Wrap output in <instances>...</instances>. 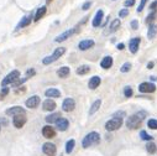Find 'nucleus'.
Segmentation results:
<instances>
[{
	"label": "nucleus",
	"mask_w": 157,
	"mask_h": 156,
	"mask_svg": "<svg viewBox=\"0 0 157 156\" xmlns=\"http://www.w3.org/2000/svg\"><path fill=\"white\" fill-rule=\"evenodd\" d=\"M146 115H147L146 112H139V113H136V114L131 115L130 118H127V120H126V126L129 128V129H137V128L141 126V124L145 120Z\"/></svg>",
	"instance_id": "1"
},
{
	"label": "nucleus",
	"mask_w": 157,
	"mask_h": 156,
	"mask_svg": "<svg viewBox=\"0 0 157 156\" xmlns=\"http://www.w3.org/2000/svg\"><path fill=\"white\" fill-rule=\"evenodd\" d=\"M100 143V135L99 133L97 131H92L89 134H87L85 138L82 140V146H83L84 149L89 147L92 145H95V144H99Z\"/></svg>",
	"instance_id": "2"
},
{
	"label": "nucleus",
	"mask_w": 157,
	"mask_h": 156,
	"mask_svg": "<svg viewBox=\"0 0 157 156\" xmlns=\"http://www.w3.org/2000/svg\"><path fill=\"white\" fill-rule=\"evenodd\" d=\"M64 52H66V48L64 47H58V48L54 50V52L51 56H47V57H45L42 60V63H43V65H51L52 62L57 61L61 57V56H63Z\"/></svg>",
	"instance_id": "3"
},
{
	"label": "nucleus",
	"mask_w": 157,
	"mask_h": 156,
	"mask_svg": "<svg viewBox=\"0 0 157 156\" xmlns=\"http://www.w3.org/2000/svg\"><path fill=\"white\" fill-rule=\"evenodd\" d=\"M122 123H124V120H122L121 118H114V117H113V119H110L109 122H106L105 129H106L108 131H115V130L120 129L121 125H122Z\"/></svg>",
	"instance_id": "4"
},
{
	"label": "nucleus",
	"mask_w": 157,
	"mask_h": 156,
	"mask_svg": "<svg viewBox=\"0 0 157 156\" xmlns=\"http://www.w3.org/2000/svg\"><path fill=\"white\" fill-rule=\"evenodd\" d=\"M19 78H20V72H19V71H17V69L11 71V72H10V73H9V74L6 76V77L4 78V79L1 81V86H3V87H6L8 84L14 83L16 79H19Z\"/></svg>",
	"instance_id": "5"
},
{
	"label": "nucleus",
	"mask_w": 157,
	"mask_h": 156,
	"mask_svg": "<svg viewBox=\"0 0 157 156\" xmlns=\"http://www.w3.org/2000/svg\"><path fill=\"white\" fill-rule=\"evenodd\" d=\"M42 151L47 156H56L57 147H56V145L52 144V143H45L42 145Z\"/></svg>",
	"instance_id": "6"
},
{
	"label": "nucleus",
	"mask_w": 157,
	"mask_h": 156,
	"mask_svg": "<svg viewBox=\"0 0 157 156\" xmlns=\"http://www.w3.org/2000/svg\"><path fill=\"white\" fill-rule=\"evenodd\" d=\"M27 119H26V114H19V115H14V119H12V124L15 128L17 129H21V128L26 124Z\"/></svg>",
	"instance_id": "7"
},
{
	"label": "nucleus",
	"mask_w": 157,
	"mask_h": 156,
	"mask_svg": "<svg viewBox=\"0 0 157 156\" xmlns=\"http://www.w3.org/2000/svg\"><path fill=\"white\" fill-rule=\"evenodd\" d=\"M139 90L141 93H153L156 90V86L153 83H150V82H144L139 86Z\"/></svg>",
	"instance_id": "8"
},
{
	"label": "nucleus",
	"mask_w": 157,
	"mask_h": 156,
	"mask_svg": "<svg viewBox=\"0 0 157 156\" xmlns=\"http://www.w3.org/2000/svg\"><path fill=\"white\" fill-rule=\"evenodd\" d=\"M76 108V102H74L73 98H66L63 103H62V109L64 112H72Z\"/></svg>",
	"instance_id": "9"
},
{
	"label": "nucleus",
	"mask_w": 157,
	"mask_h": 156,
	"mask_svg": "<svg viewBox=\"0 0 157 156\" xmlns=\"http://www.w3.org/2000/svg\"><path fill=\"white\" fill-rule=\"evenodd\" d=\"M77 32V30L76 29H69V30H67V31H64V32H62L61 35H58V36L54 39V41L56 42H63V41H66L68 37H71L73 34H76Z\"/></svg>",
	"instance_id": "10"
},
{
	"label": "nucleus",
	"mask_w": 157,
	"mask_h": 156,
	"mask_svg": "<svg viewBox=\"0 0 157 156\" xmlns=\"http://www.w3.org/2000/svg\"><path fill=\"white\" fill-rule=\"evenodd\" d=\"M42 135L46 139H52V138L56 136V130H54L51 125H45L42 128Z\"/></svg>",
	"instance_id": "11"
},
{
	"label": "nucleus",
	"mask_w": 157,
	"mask_h": 156,
	"mask_svg": "<svg viewBox=\"0 0 157 156\" xmlns=\"http://www.w3.org/2000/svg\"><path fill=\"white\" fill-rule=\"evenodd\" d=\"M40 97L38 95H32L30 97L29 99L26 101V107L27 108H31V109H35L38 107V104H40Z\"/></svg>",
	"instance_id": "12"
},
{
	"label": "nucleus",
	"mask_w": 157,
	"mask_h": 156,
	"mask_svg": "<svg viewBox=\"0 0 157 156\" xmlns=\"http://www.w3.org/2000/svg\"><path fill=\"white\" fill-rule=\"evenodd\" d=\"M69 126V122L66 119V118H59L57 122H56V128L59 131H66Z\"/></svg>",
	"instance_id": "13"
},
{
	"label": "nucleus",
	"mask_w": 157,
	"mask_h": 156,
	"mask_svg": "<svg viewBox=\"0 0 157 156\" xmlns=\"http://www.w3.org/2000/svg\"><path fill=\"white\" fill-rule=\"evenodd\" d=\"M95 45V42L93 40H83V41H80L79 42V45H78V48L80 50V51H85V50H89L92 48L93 46Z\"/></svg>",
	"instance_id": "14"
},
{
	"label": "nucleus",
	"mask_w": 157,
	"mask_h": 156,
	"mask_svg": "<svg viewBox=\"0 0 157 156\" xmlns=\"http://www.w3.org/2000/svg\"><path fill=\"white\" fill-rule=\"evenodd\" d=\"M140 37H135L132 40H130L129 42V48H130V52L131 53H136L139 51V46H140Z\"/></svg>",
	"instance_id": "15"
},
{
	"label": "nucleus",
	"mask_w": 157,
	"mask_h": 156,
	"mask_svg": "<svg viewBox=\"0 0 157 156\" xmlns=\"http://www.w3.org/2000/svg\"><path fill=\"white\" fill-rule=\"evenodd\" d=\"M6 115H19V114H26V110L21 107H12V108H9L8 110L5 112Z\"/></svg>",
	"instance_id": "16"
},
{
	"label": "nucleus",
	"mask_w": 157,
	"mask_h": 156,
	"mask_svg": "<svg viewBox=\"0 0 157 156\" xmlns=\"http://www.w3.org/2000/svg\"><path fill=\"white\" fill-rule=\"evenodd\" d=\"M42 107H43V110L52 112V110L56 109V102L48 98V99H46V101L42 103Z\"/></svg>",
	"instance_id": "17"
},
{
	"label": "nucleus",
	"mask_w": 157,
	"mask_h": 156,
	"mask_svg": "<svg viewBox=\"0 0 157 156\" xmlns=\"http://www.w3.org/2000/svg\"><path fill=\"white\" fill-rule=\"evenodd\" d=\"M103 17H104V12H103V10H98V11H97V14H95L94 19H93V26H94V27L100 26Z\"/></svg>",
	"instance_id": "18"
},
{
	"label": "nucleus",
	"mask_w": 157,
	"mask_h": 156,
	"mask_svg": "<svg viewBox=\"0 0 157 156\" xmlns=\"http://www.w3.org/2000/svg\"><path fill=\"white\" fill-rule=\"evenodd\" d=\"M111 66H113V57H111V56H105V57L100 62V67L104 68V69L110 68Z\"/></svg>",
	"instance_id": "19"
},
{
	"label": "nucleus",
	"mask_w": 157,
	"mask_h": 156,
	"mask_svg": "<svg viewBox=\"0 0 157 156\" xmlns=\"http://www.w3.org/2000/svg\"><path fill=\"white\" fill-rule=\"evenodd\" d=\"M100 83H101L100 77L94 76V77H92V78H90L89 83H88V87H89L90 89H95V88H98V87L100 86Z\"/></svg>",
	"instance_id": "20"
},
{
	"label": "nucleus",
	"mask_w": 157,
	"mask_h": 156,
	"mask_svg": "<svg viewBox=\"0 0 157 156\" xmlns=\"http://www.w3.org/2000/svg\"><path fill=\"white\" fill-rule=\"evenodd\" d=\"M45 95L47 98H59L61 97V92L57 88H50L45 92Z\"/></svg>",
	"instance_id": "21"
},
{
	"label": "nucleus",
	"mask_w": 157,
	"mask_h": 156,
	"mask_svg": "<svg viewBox=\"0 0 157 156\" xmlns=\"http://www.w3.org/2000/svg\"><path fill=\"white\" fill-rule=\"evenodd\" d=\"M69 73H71V69H69V67H67V66L61 67V68L57 71V74H58L59 78H66V77L69 76Z\"/></svg>",
	"instance_id": "22"
},
{
	"label": "nucleus",
	"mask_w": 157,
	"mask_h": 156,
	"mask_svg": "<svg viewBox=\"0 0 157 156\" xmlns=\"http://www.w3.org/2000/svg\"><path fill=\"white\" fill-rule=\"evenodd\" d=\"M46 11H47V8H46V6H41V8L36 11V15H35V17H33V21H38V20H41V19H42V17L45 16Z\"/></svg>",
	"instance_id": "23"
},
{
	"label": "nucleus",
	"mask_w": 157,
	"mask_h": 156,
	"mask_svg": "<svg viewBox=\"0 0 157 156\" xmlns=\"http://www.w3.org/2000/svg\"><path fill=\"white\" fill-rule=\"evenodd\" d=\"M31 20H32V16H31V15L25 16V17H24V19L19 23L17 29H21V27H26V26H29V25H30V23H31Z\"/></svg>",
	"instance_id": "24"
},
{
	"label": "nucleus",
	"mask_w": 157,
	"mask_h": 156,
	"mask_svg": "<svg viewBox=\"0 0 157 156\" xmlns=\"http://www.w3.org/2000/svg\"><path fill=\"white\" fill-rule=\"evenodd\" d=\"M156 35H157V26H156L155 24H151V25H150V27H148L147 37H148L150 40H152V39H155Z\"/></svg>",
	"instance_id": "25"
},
{
	"label": "nucleus",
	"mask_w": 157,
	"mask_h": 156,
	"mask_svg": "<svg viewBox=\"0 0 157 156\" xmlns=\"http://www.w3.org/2000/svg\"><path fill=\"white\" fill-rule=\"evenodd\" d=\"M59 118H61V114H59V113H52V114H50V115L46 117V122H47V123H56Z\"/></svg>",
	"instance_id": "26"
},
{
	"label": "nucleus",
	"mask_w": 157,
	"mask_h": 156,
	"mask_svg": "<svg viewBox=\"0 0 157 156\" xmlns=\"http://www.w3.org/2000/svg\"><path fill=\"white\" fill-rule=\"evenodd\" d=\"M100 105H101V101H100V99H97V101H95V102L92 104V108H90V110H89V114L93 115L95 112H98L99 108H100Z\"/></svg>",
	"instance_id": "27"
},
{
	"label": "nucleus",
	"mask_w": 157,
	"mask_h": 156,
	"mask_svg": "<svg viewBox=\"0 0 157 156\" xmlns=\"http://www.w3.org/2000/svg\"><path fill=\"white\" fill-rule=\"evenodd\" d=\"M74 146H76V141H74L73 139L68 140V141H67V144H66V152H67V154H71V152L73 151Z\"/></svg>",
	"instance_id": "28"
},
{
	"label": "nucleus",
	"mask_w": 157,
	"mask_h": 156,
	"mask_svg": "<svg viewBox=\"0 0 157 156\" xmlns=\"http://www.w3.org/2000/svg\"><path fill=\"white\" fill-rule=\"evenodd\" d=\"M89 71H90L89 66L83 65V66H80V67L77 68V74H79V76H84V74H87V73H89Z\"/></svg>",
	"instance_id": "29"
},
{
	"label": "nucleus",
	"mask_w": 157,
	"mask_h": 156,
	"mask_svg": "<svg viewBox=\"0 0 157 156\" xmlns=\"http://www.w3.org/2000/svg\"><path fill=\"white\" fill-rule=\"evenodd\" d=\"M146 150H147L148 154H155L157 151V146H156V144L153 143V141H148L147 145H146Z\"/></svg>",
	"instance_id": "30"
},
{
	"label": "nucleus",
	"mask_w": 157,
	"mask_h": 156,
	"mask_svg": "<svg viewBox=\"0 0 157 156\" xmlns=\"http://www.w3.org/2000/svg\"><path fill=\"white\" fill-rule=\"evenodd\" d=\"M156 17H157V15H156V12H151V14H148V16L146 17V20H145V24H147V25H151V24H153V21L156 20Z\"/></svg>",
	"instance_id": "31"
},
{
	"label": "nucleus",
	"mask_w": 157,
	"mask_h": 156,
	"mask_svg": "<svg viewBox=\"0 0 157 156\" xmlns=\"http://www.w3.org/2000/svg\"><path fill=\"white\" fill-rule=\"evenodd\" d=\"M119 27H120V20H119V19L113 20V23L110 24V31H111V32L116 31V30L119 29Z\"/></svg>",
	"instance_id": "32"
},
{
	"label": "nucleus",
	"mask_w": 157,
	"mask_h": 156,
	"mask_svg": "<svg viewBox=\"0 0 157 156\" xmlns=\"http://www.w3.org/2000/svg\"><path fill=\"white\" fill-rule=\"evenodd\" d=\"M147 126L152 130H157V120L156 119H150L147 122Z\"/></svg>",
	"instance_id": "33"
},
{
	"label": "nucleus",
	"mask_w": 157,
	"mask_h": 156,
	"mask_svg": "<svg viewBox=\"0 0 157 156\" xmlns=\"http://www.w3.org/2000/svg\"><path fill=\"white\" fill-rule=\"evenodd\" d=\"M130 69H131V63H129V62L124 63V65L121 66V68H120V71H121L122 73H126V72H129Z\"/></svg>",
	"instance_id": "34"
},
{
	"label": "nucleus",
	"mask_w": 157,
	"mask_h": 156,
	"mask_svg": "<svg viewBox=\"0 0 157 156\" xmlns=\"http://www.w3.org/2000/svg\"><path fill=\"white\" fill-rule=\"evenodd\" d=\"M140 138L142 140H147V141H152V136L151 135H148V134L146 131H141L140 133Z\"/></svg>",
	"instance_id": "35"
},
{
	"label": "nucleus",
	"mask_w": 157,
	"mask_h": 156,
	"mask_svg": "<svg viewBox=\"0 0 157 156\" xmlns=\"http://www.w3.org/2000/svg\"><path fill=\"white\" fill-rule=\"evenodd\" d=\"M124 94H125V97H126V98L132 97V94H134L132 88H131V87H125V89H124Z\"/></svg>",
	"instance_id": "36"
},
{
	"label": "nucleus",
	"mask_w": 157,
	"mask_h": 156,
	"mask_svg": "<svg viewBox=\"0 0 157 156\" xmlns=\"http://www.w3.org/2000/svg\"><path fill=\"white\" fill-rule=\"evenodd\" d=\"M9 94V88L8 87H4L1 90H0V99H3L4 97H6Z\"/></svg>",
	"instance_id": "37"
},
{
	"label": "nucleus",
	"mask_w": 157,
	"mask_h": 156,
	"mask_svg": "<svg viewBox=\"0 0 157 156\" xmlns=\"http://www.w3.org/2000/svg\"><path fill=\"white\" fill-rule=\"evenodd\" d=\"M26 81H27V77L22 78V79H20V78H19V79H16L12 84H14V87H19V86H21V84H22L24 82H26Z\"/></svg>",
	"instance_id": "38"
},
{
	"label": "nucleus",
	"mask_w": 157,
	"mask_h": 156,
	"mask_svg": "<svg viewBox=\"0 0 157 156\" xmlns=\"http://www.w3.org/2000/svg\"><path fill=\"white\" fill-rule=\"evenodd\" d=\"M148 1V0H141V3H140V5H139V8H137V12H141L142 10H144V8H145V4Z\"/></svg>",
	"instance_id": "39"
},
{
	"label": "nucleus",
	"mask_w": 157,
	"mask_h": 156,
	"mask_svg": "<svg viewBox=\"0 0 157 156\" xmlns=\"http://www.w3.org/2000/svg\"><path fill=\"white\" fill-rule=\"evenodd\" d=\"M36 74V71L33 69V68H30V69H27V72H26V77L27 78H30L32 76H35Z\"/></svg>",
	"instance_id": "40"
},
{
	"label": "nucleus",
	"mask_w": 157,
	"mask_h": 156,
	"mask_svg": "<svg viewBox=\"0 0 157 156\" xmlns=\"http://www.w3.org/2000/svg\"><path fill=\"white\" fill-rule=\"evenodd\" d=\"M125 115H126V113L125 112H116V113H115V114H114V118H125Z\"/></svg>",
	"instance_id": "41"
},
{
	"label": "nucleus",
	"mask_w": 157,
	"mask_h": 156,
	"mask_svg": "<svg viewBox=\"0 0 157 156\" xmlns=\"http://www.w3.org/2000/svg\"><path fill=\"white\" fill-rule=\"evenodd\" d=\"M129 15V10L127 9H122V10H120V12H119V16L120 17H125V16H127Z\"/></svg>",
	"instance_id": "42"
},
{
	"label": "nucleus",
	"mask_w": 157,
	"mask_h": 156,
	"mask_svg": "<svg viewBox=\"0 0 157 156\" xmlns=\"http://www.w3.org/2000/svg\"><path fill=\"white\" fill-rule=\"evenodd\" d=\"M130 25H131V29H134V30L139 29V21H137V20H132Z\"/></svg>",
	"instance_id": "43"
},
{
	"label": "nucleus",
	"mask_w": 157,
	"mask_h": 156,
	"mask_svg": "<svg viewBox=\"0 0 157 156\" xmlns=\"http://www.w3.org/2000/svg\"><path fill=\"white\" fill-rule=\"evenodd\" d=\"M150 9H151V11H153V12H157V0L150 5Z\"/></svg>",
	"instance_id": "44"
},
{
	"label": "nucleus",
	"mask_w": 157,
	"mask_h": 156,
	"mask_svg": "<svg viewBox=\"0 0 157 156\" xmlns=\"http://www.w3.org/2000/svg\"><path fill=\"white\" fill-rule=\"evenodd\" d=\"M135 4V0H126V1H125V6H126V8H130V6H132Z\"/></svg>",
	"instance_id": "45"
},
{
	"label": "nucleus",
	"mask_w": 157,
	"mask_h": 156,
	"mask_svg": "<svg viewBox=\"0 0 157 156\" xmlns=\"http://www.w3.org/2000/svg\"><path fill=\"white\" fill-rule=\"evenodd\" d=\"M90 6H92V3H90V1H87V3H84V4H83V6H82V9H83V10H88V9L90 8Z\"/></svg>",
	"instance_id": "46"
},
{
	"label": "nucleus",
	"mask_w": 157,
	"mask_h": 156,
	"mask_svg": "<svg viewBox=\"0 0 157 156\" xmlns=\"http://www.w3.org/2000/svg\"><path fill=\"white\" fill-rule=\"evenodd\" d=\"M153 65H155L153 62H148V65H147V68H148V69H152V68H153Z\"/></svg>",
	"instance_id": "47"
},
{
	"label": "nucleus",
	"mask_w": 157,
	"mask_h": 156,
	"mask_svg": "<svg viewBox=\"0 0 157 156\" xmlns=\"http://www.w3.org/2000/svg\"><path fill=\"white\" fill-rule=\"evenodd\" d=\"M124 47H125V45H124V44H119V45H118V50H119V51H121V50H124Z\"/></svg>",
	"instance_id": "48"
},
{
	"label": "nucleus",
	"mask_w": 157,
	"mask_h": 156,
	"mask_svg": "<svg viewBox=\"0 0 157 156\" xmlns=\"http://www.w3.org/2000/svg\"><path fill=\"white\" fill-rule=\"evenodd\" d=\"M150 79H151V81H157V77H155V76H151V77H150Z\"/></svg>",
	"instance_id": "49"
},
{
	"label": "nucleus",
	"mask_w": 157,
	"mask_h": 156,
	"mask_svg": "<svg viewBox=\"0 0 157 156\" xmlns=\"http://www.w3.org/2000/svg\"><path fill=\"white\" fill-rule=\"evenodd\" d=\"M51 1H52V0H47V4H50Z\"/></svg>",
	"instance_id": "50"
},
{
	"label": "nucleus",
	"mask_w": 157,
	"mask_h": 156,
	"mask_svg": "<svg viewBox=\"0 0 157 156\" xmlns=\"http://www.w3.org/2000/svg\"><path fill=\"white\" fill-rule=\"evenodd\" d=\"M0 130H1V124H0Z\"/></svg>",
	"instance_id": "51"
},
{
	"label": "nucleus",
	"mask_w": 157,
	"mask_h": 156,
	"mask_svg": "<svg viewBox=\"0 0 157 156\" xmlns=\"http://www.w3.org/2000/svg\"><path fill=\"white\" fill-rule=\"evenodd\" d=\"M113 1H114V0H113Z\"/></svg>",
	"instance_id": "52"
}]
</instances>
